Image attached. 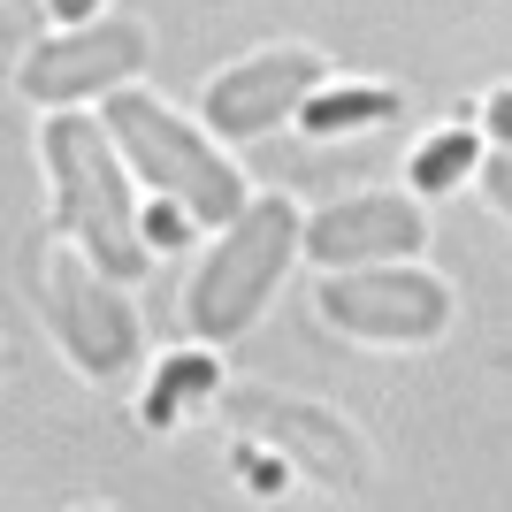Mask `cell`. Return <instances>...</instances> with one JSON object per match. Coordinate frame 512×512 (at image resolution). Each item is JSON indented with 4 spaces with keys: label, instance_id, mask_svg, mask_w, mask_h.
Masks as SVG:
<instances>
[{
    "label": "cell",
    "instance_id": "cell-1",
    "mask_svg": "<svg viewBox=\"0 0 512 512\" xmlns=\"http://www.w3.org/2000/svg\"><path fill=\"white\" fill-rule=\"evenodd\" d=\"M115 130L85 115H54L46 123V176H54V230L77 237L115 283L146 276V222L130 214V184L115 161Z\"/></svg>",
    "mask_w": 512,
    "mask_h": 512
},
{
    "label": "cell",
    "instance_id": "cell-2",
    "mask_svg": "<svg viewBox=\"0 0 512 512\" xmlns=\"http://www.w3.org/2000/svg\"><path fill=\"white\" fill-rule=\"evenodd\" d=\"M100 123L115 130L130 176H146V192L153 199H176L192 222L230 230L237 214L253 207V199H245V176H237L169 100H153V92H107V115H100Z\"/></svg>",
    "mask_w": 512,
    "mask_h": 512
},
{
    "label": "cell",
    "instance_id": "cell-3",
    "mask_svg": "<svg viewBox=\"0 0 512 512\" xmlns=\"http://www.w3.org/2000/svg\"><path fill=\"white\" fill-rule=\"evenodd\" d=\"M291 253H306V222L291 199H253L230 230L214 237V253L199 260L192 291H184V321L207 344H230L260 321V306L276 299Z\"/></svg>",
    "mask_w": 512,
    "mask_h": 512
},
{
    "label": "cell",
    "instance_id": "cell-4",
    "mask_svg": "<svg viewBox=\"0 0 512 512\" xmlns=\"http://www.w3.org/2000/svg\"><path fill=\"white\" fill-rule=\"evenodd\" d=\"M31 283H39V314H46V329L62 337L77 375L123 383L130 367H138V314H130V299H115V276H107L77 237H62V230L46 237Z\"/></svg>",
    "mask_w": 512,
    "mask_h": 512
},
{
    "label": "cell",
    "instance_id": "cell-5",
    "mask_svg": "<svg viewBox=\"0 0 512 512\" xmlns=\"http://www.w3.org/2000/svg\"><path fill=\"white\" fill-rule=\"evenodd\" d=\"M321 321L367 344H428L451 321V291L406 260H375V268H329L321 283Z\"/></svg>",
    "mask_w": 512,
    "mask_h": 512
},
{
    "label": "cell",
    "instance_id": "cell-6",
    "mask_svg": "<svg viewBox=\"0 0 512 512\" xmlns=\"http://www.w3.org/2000/svg\"><path fill=\"white\" fill-rule=\"evenodd\" d=\"M138 62H146V23L100 16V23H77V31H62V39L31 46L23 92L46 100V107H69V100H92V92H115Z\"/></svg>",
    "mask_w": 512,
    "mask_h": 512
},
{
    "label": "cell",
    "instance_id": "cell-7",
    "mask_svg": "<svg viewBox=\"0 0 512 512\" xmlns=\"http://www.w3.org/2000/svg\"><path fill=\"white\" fill-rule=\"evenodd\" d=\"M321 85V54L306 46H268L253 62L222 69L207 77V123L214 138H260V130H276L283 115H299Z\"/></svg>",
    "mask_w": 512,
    "mask_h": 512
},
{
    "label": "cell",
    "instance_id": "cell-8",
    "mask_svg": "<svg viewBox=\"0 0 512 512\" xmlns=\"http://www.w3.org/2000/svg\"><path fill=\"white\" fill-rule=\"evenodd\" d=\"M428 245V222L413 199L398 192H360V199H337L306 222V253L321 268H375V260H406Z\"/></svg>",
    "mask_w": 512,
    "mask_h": 512
},
{
    "label": "cell",
    "instance_id": "cell-9",
    "mask_svg": "<svg viewBox=\"0 0 512 512\" xmlns=\"http://www.w3.org/2000/svg\"><path fill=\"white\" fill-rule=\"evenodd\" d=\"M237 413L268 436V444L299 451V467L329 490H360V444H352V428L337 413L321 406H299V398H237Z\"/></svg>",
    "mask_w": 512,
    "mask_h": 512
},
{
    "label": "cell",
    "instance_id": "cell-10",
    "mask_svg": "<svg viewBox=\"0 0 512 512\" xmlns=\"http://www.w3.org/2000/svg\"><path fill=\"white\" fill-rule=\"evenodd\" d=\"M390 115H398V92H383V85H337V92H314V100L299 107V123L314 130V138L367 130V123H390Z\"/></svg>",
    "mask_w": 512,
    "mask_h": 512
},
{
    "label": "cell",
    "instance_id": "cell-11",
    "mask_svg": "<svg viewBox=\"0 0 512 512\" xmlns=\"http://www.w3.org/2000/svg\"><path fill=\"white\" fill-rule=\"evenodd\" d=\"M199 398H214V360L176 352V360H161V375H153V390H146V421L153 428H176V421H184V406H199Z\"/></svg>",
    "mask_w": 512,
    "mask_h": 512
},
{
    "label": "cell",
    "instance_id": "cell-12",
    "mask_svg": "<svg viewBox=\"0 0 512 512\" xmlns=\"http://www.w3.org/2000/svg\"><path fill=\"white\" fill-rule=\"evenodd\" d=\"M467 169H474V130H436L413 153V192H451Z\"/></svg>",
    "mask_w": 512,
    "mask_h": 512
},
{
    "label": "cell",
    "instance_id": "cell-13",
    "mask_svg": "<svg viewBox=\"0 0 512 512\" xmlns=\"http://www.w3.org/2000/svg\"><path fill=\"white\" fill-rule=\"evenodd\" d=\"M184 222H192V214L176 207V199H153V214H146V237H153V245H184Z\"/></svg>",
    "mask_w": 512,
    "mask_h": 512
},
{
    "label": "cell",
    "instance_id": "cell-14",
    "mask_svg": "<svg viewBox=\"0 0 512 512\" xmlns=\"http://www.w3.org/2000/svg\"><path fill=\"white\" fill-rule=\"evenodd\" d=\"M482 192L497 199V214H512V146H505V153H490V161H482Z\"/></svg>",
    "mask_w": 512,
    "mask_h": 512
},
{
    "label": "cell",
    "instance_id": "cell-15",
    "mask_svg": "<svg viewBox=\"0 0 512 512\" xmlns=\"http://www.w3.org/2000/svg\"><path fill=\"white\" fill-rule=\"evenodd\" d=\"M490 138H497V146H512V92H497V100H490Z\"/></svg>",
    "mask_w": 512,
    "mask_h": 512
},
{
    "label": "cell",
    "instance_id": "cell-16",
    "mask_svg": "<svg viewBox=\"0 0 512 512\" xmlns=\"http://www.w3.org/2000/svg\"><path fill=\"white\" fill-rule=\"evenodd\" d=\"M92 8H100V0H54V16H62V23H100Z\"/></svg>",
    "mask_w": 512,
    "mask_h": 512
}]
</instances>
